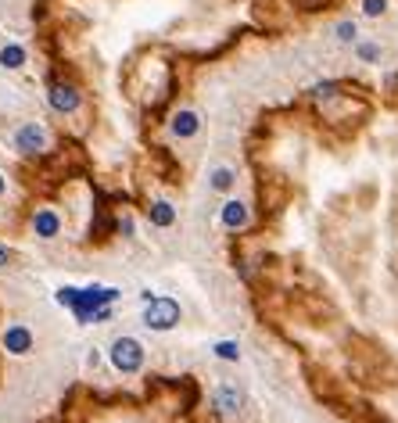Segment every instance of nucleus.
Masks as SVG:
<instances>
[{
  "instance_id": "11",
  "label": "nucleus",
  "mask_w": 398,
  "mask_h": 423,
  "mask_svg": "<svg viewBox=\"0 0 398 423\" xmlns=\"http://www.w3.org/2000/svg\"><path fill=\"white\" fill-rule=\"evenodd\" d=\"M22 65H26V47L22 44H4V47H0V69L18 72Z\"/></svg>"
},
{
  "instance_id": "18",
  "label": "nucleus",
  "mask_w": 398,
  "mask_h": 423,
  "mask_svg": "<svg viewBox=\"0 0 398 423\" xmlns=\"http://www.w3.org/2000/svg\"><path fill=\"white\" fill-rule=\"evenodd\" d=\"M355 51H359L363 61H381V47H377V44H359Z\"/></svg>"
},
{
  "instance_id": "13",
  "label": "nucleus",
  "mask_w": 398,
  "mask_h": 423,
  "mask_svg": "<svg viewBox=\"0 0 398 423\" xmlns=\"http://www.w3.org/2000/svg\"><path fill=\"white\" fill-rule=\"evenodd\" d=\"M216 406H219L223 413H237V409H241V391L230 388V384H223V388L216 391Z\"/></svg>"
},
{
  "instance_id": "8",
  "label": "nucleus",
  "mask_w": 398,
  "mask_h": 423,
  "mask_svg": "<svg viewBox=\"0 0 398 423\" xmlns=\"http://www.w3.org/2000/svg\"><path fill=\"white\" fill-rule=\"evenodd\" d=\"M4 348H8L11 355H26V352H33V330L22 327V323L8 327V330H4Z\"/></svg>"
},
{
  "instance_id": "15",
  "label": "nucleus",
  "mask_w": 398,
  "mask_h": 423,
  "mask_svg": "<svg viewBox=\"0 0 398 423\" xmlns=\"http://www.w3.org/2000/svg\"><path fill=\"white\" fill-rule=\"evenodd\" d=\"M216 355L226 359V363H237V359H241V348H237V341H223V345H216Z\"/></svg>"
},
{
  "instance_id": "2",
  "label": "nucleus",
  "mask_w": 398,
  "mask_h": 423,
  "mask_svg": "<svg viewBox=\"0 0 398 423\" xmlns=\"http://www.w3.org/2000/svg\"><path fill=\"white\" fill-rule=\"evenodd\" d=\"M108 359H112V366L119 373H137L144 366V345L137 341V337H115Z\"/></svg>"
},
{
  "instance_id": "7",
  "label": "nucleus",
  "mask_w": 398,
  "mask_h": 423,
  "mask_svg": "<svg viewBox=\"0 0 398 423\" xmlns=\"http://www.w3.org/2000/svg\"><path fill=\"white\" fill-rule=\"evenodd\" d=\"M169 130H173V137H180V140H191V137H198V130H201V115L191 112V108H183V112L173 115Z\"/></svg>"
},
{
  "instance_id": "10",
  "label": "nucleus",
  "mask_w": 398,
  "mask_h": 423,
  "mask_svg": "<svg viewBox=\"0 0 398 423\" xmlns=\"http://www.w3.org/2000/svg\"><path fill=\"white\" fill-rule=\"evenodd\" d=\"M234 183H237V173L230 165H216L212 173H208V187L212 190H219V194H226V190H234Z\"/></svg>"
},
{
  "instance_id": "20",
  "label": "nucleus",
  "mask_w": 398,
  "mask_h": 423,
  "mask_svg": "<svg viewBox=\"0 0 398 423\" xmlns=\"http://www.w3.org/2000/svg\"><path fill=\"white\" fill-rule=\"evenodd\" d=\"M4 190H8V180H4V176H0V194H4Z\"/></svg>"
},
{
  "instance_id": "16",
  "label": "nucleus",
  "mask_w": 398,
  "mask_h": 423,
  "mask_svg": "<svg viewBox=\"0 0 398 423\" xmlns=\"http://www.w3.org/2000/svg\"><path fill=\"white\" fill-rule=\"evenodd\" d=\"M388 11V0H363V15L366 18H381Z\"/></svg>"
},
{
  "instance_id": "9",
  "label": "nucleus",
  "mask_w": 398,
  "mask_h": 423,
  "mask_svg": "<svg viewBox=\"0 0 398 423\" xmlns=\"http://www.w3.org/2000/svg\"><path fill=\"white\" fill-rule=\"evenodd\" d=\"M219 219H223L226 230H244V226H248V205L237 201V198H230V201L223 205V212H219Z\"/></svg>"
},
{
  "instance_id": "12",
  "label": "nucleus",
  "mask_w": 398,
  "mask_h": 423,
  "mask_svg": "<svg viewBox=\"0 0 398 423\" xmlns=\"http://www.w3.org/2000/svg\"><path fill=\"white\" fill-rule=\"evenodd\" d=\"M148 219H151L155 226H162V230H165V226H173V223H176V212H173V205H169V201H155V205L148 208Z\"/></svg>"
},
{
  "instance_id": "1",
  "label": "nucleus",
  "mask_w": 398,
  "mask_h": 423,
  "mask_svg": "<svg viewBox=\"0 0 398 423\" xmlns=\"http://www.w3.org/2000/svg\"><path fill=\"white\" fill-rule=\"evenodd\" d=\"M119 287H87V291H79V302H76V320L79 323H97V309L104 305H112L119 298Z\"/></svg>"
},
{
  "instance_id": "4",
  "label": "nucleus",
  "mask_w": 398,
  "mask_h": 423,
  "mask_svg": "<svg viewBox=\"0 0 398 423\" xmlns=\"http://www.w3.org/2000/svg\"><path fill=\"white\" fill-rule=\"evenodd\" d=\"M47 101H51V108H54L58 115H72V112L79 108V90L72 87V83H51Z\"/></svg>"
},
{
  "instance_id": "5",
  "label": "nucleus",
  "mask_w": 398,
  "mask_h": 423,
  "mask_svg": "<svg viewBox=\"0 0 398 423\" xmlns=\"http://www.w3.org/2000/svg\"><path fill=\"white\" fill-rule=\"evenodd\" d=\"M15 144H18V151H22V155H40V151L47 147L44 126H36V122L22 126V130H18V137H15Z\"/></svg>"
},
{
  "instance_id": "17",
  "label": "nucleus",
  "mask_w": 398,
  "mask_h": 423,
  "mask_svg": "<svg viewBox=\"0 0 398 423\" xmlns=\"http://www.w3.org/2000/svg\"><path fill=\"white\" fill-rule=\"evenodd\" d=\"M58 302H61V305H69V309H76L79 291H76V287H61V291H58Z\"/></svg>"
},
{
  "instance_id": "19",
  "label": "nucleus",
  "mask_w": 398,
  "mask_h": 423,
  "mask_svg": "<svg viewBox=\"0 0 398 423\" xmlns=\"http://www.w3.org/2000/svg\"><path fill=\"white\" fill-rule=\"evenodd\" d=\"M8 259H11V255H8V248H0V266H8Z\"/></svg>"
},
{
  "instance_id": "3",
  "label": "nucleus",
  "mask_w": 398,
  "mask_h": 423,
  "mask_svg": "<svg viewBox=\"0 0 398 423\" xmlns=\"http://www.w3.org/2000/svg\"><path fill=\"white\" fill-rule=\"evenodd\" d=\"M180 323V302L176 298H151L144 309V327L151 330H173Z\"/></svg>"
},
{
  "instance_id": "14",
  "label": "nucleus",
  "mask_w": 398,
  "mask_h": 423,
  "mask_svg": "<svg viewBox=\"0 0 398 423\" xmlns=\"http://www.w3.org/2000/svg\"><path fill=\"white\" fill-rule=\"evenodd\" d=\"M334 33H338V40H341V44H355V36H359V26H355V22H348V18H345V22H338V29H334Z\"/></svg>"
},
{
  "instance_id": "6",
  "label": "nucleus",
  "mask_w": 398,
  "mask_h": 423,
  "mask_svg": "<svg viewBox=\"0 0 398 423\" xmlns=\"http://www.w3.org/2000/svg\"><path fill=\"white\" fill-rule=\"evenodd\" d=\"M33 234L36 237H44V241H54L61 234V216L54 208H36V216H33Z\"/></svg>"
}]
</instances>
